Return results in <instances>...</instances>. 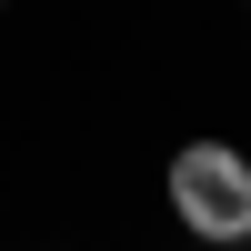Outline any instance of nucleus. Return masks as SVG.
<instances>
[{
  "mask_svg": "<svg viewBox=\"0 0 251 251\" xmlns=\"http://www.w3.org/2000/svg\"><path fill=\"white\" fill-rule=\"evenodd\" d=\"M161 211L181 221V241H191V251H231V241H251V151H241L231 131L171 141V161H161Z\"/></svg>",
  "mask_w": 251,
  "mask_h": 251,
  "instance_id": "obj_1",
  "label": "nucleus"
},
{
  "mask_svg": "<svg viewBox=\"0 0 251 251\" xmlns=\"http://www.w3.org/2000/svg\"><path fill=\"white\" fill-rule=\"evenodd\" d=\"M231 251H251V241H231Z\"/></svg>",
  "mask_w": 251,
  "mask_h": 251,
  "instance_id": "obj_2",
  "label": "nucleus"
},
{
  "mask_svg": "<svg viewBox=\"0 0 251 251\" xmlns=\"http://www.w3.org/2000/svg\"><path fill=\"white\" fill-rule=\"evenodd\" d=\"M0 10H10V0H0Z\"/></svg>",
  "mask_w": 251,
  "mask_h": 251,
  "instance_id": "obj_3",
  "label": "nucleus"
},
{
  "mask_svg": "<svg viewBox=\"0 0 251 251\" xmlns=\"http://www.w3.org/2000/svg\"><path fill=\"white\" fill-rule=\"evenodd\" d=\"M241 10H251V0H241Z\"/></svg>",
  "mask_w": 251,
  "mask_h": 251,
  "instance_id": "obj_4",
  "label": "nucleus"
}]
</instances>
